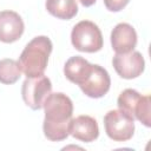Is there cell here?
<instances>
[{"mask_svg":"<svg viewBox=\"0 0 151 151\" xmlns=\"http://www.w3.org/2000/svg\"><path fill=\"white\" fill-rule=\"evenodd\" d=\"M65 77L78 85L83 93L90 98L104 97L111 86L109 72L97 64H90L80 55L71 57L64 65Z\"/></svg>","mask_w":151,"mask_h":151,"instance_id":"1","label":"cell"},{"mask_svg":"<svg viewBox=\"0 0 151 151\" xmlns=\"http://www.w3.org/2000/svg\"><path fill=\"white\" fill-rule=\"evenodd\" d=\"M44 134L52 142H60L70 136V125L73 114V103L61 92L50 93L44 105Z\"/></svg>","mask_w":151,"mask_h":151,"instance_id":"2","label":"cell"},{"mask_svg":"<svg viewBox=\"0 0 151 151\" xmlns=\"http://www.w3.org/2000/svg\"><path fill=\"white\" fill-rule=\"evenodd\" d=\"M53 45L46 35L33 38L21 52L18 64L21 72L27 77L42 76L48 63V57L52 52Z\"/></svg>","mask_w":151,"mask_h":151,"instance_id":"3","label":"cell"},{"mask_svg":"<svg viewBox=\"0 0 151 151\" xmlns=\"http://www.w3.org/2000/svg\"><path fill=\"white\" fill-rule=\"evenodd\" d=\"M71 42L80 52L94 53L103 48V34L93 21L81 20L72 28Z\"/></svg>","mask_w":151,"mask_h":151,"instance_id":"4","label":"cell"},{"mask_svg":"<svg viewBox=\"0 0 151 151\" xmlns=\"http://www.w3.org/2000/svg\"><path fill=\"white\" fill-rule=\"evenodd\" d=\"M117 105L120 110L125 111L131 117L138 119L146 127L151 126L150 96H142L133 88H126L119 94L117 99Z\"/></svg>","mask_w":151,"mask_h":151,"instance_id":"5","label":"cell"},{"mask_svg":"<svg viewBox=\"0 0 151 151\" xmlns=\"http://www.w3.org/2000/svg\"><path fill=\"white\" fill-rule=\"evenodd\" d=\"M107 137L114 142H126L134 133V118L123 110H111L104 117Z\"/></svg>","mask_w":151,"mask_h":151,"instance_id":"6","label":"cell"},{"mask_svg":"<svg viewBox=\"0 0 151 151\" xmlns=\"http://www.w3.org/2000/svg\"><path fill=\"white\" fill-rule=\"evenodd\" d=\"M52 92V83L46 76L26 78L21 86V96L32 110H40L46 98Z\"/></svg>","mask_w":151,"mask_h":151,"instance_id":"7","label":"cell"},{"mask_svg":"<svg viewBox=\"0 0 151 151\" xmlns=\"http://www.w3.org/2000/svg\"><path fill=\"white\" fill-rule=\"evenodd\" d=\"M112 65L119 77L133 79L144 72L145 60L140 52L131 51L129 53H116L112 59Z\"/></svg>","mask_w":151,"mask_h":151,"instance_id":"8","label":"cell"},{"mask_svg":"<svg viewBox=\"0 0 151 151\" xmlns=\"http://www.w3.org/2000/svg\"><path fill=\"white\" fill-rule=\"evenodd\" d=\"M25 25L21 17L14 11L0 12V41L11 44L19 40L24 33Z\"/></svg>","mask_w":151,"mask_h":151,"instance_id":"9","label":"cell"},{"mask_svg":"<svg viewBox=\"0 0 151 151\" xmlns=\"http://www.w3.org/2000/svg\"><path fill=\"white\" fill-rule=\"evenodd\" d=\"M111 45L116 53H129L137 45L136 29L127 22H120L111 32Z\"/></svg>","mask_w":151,"mask_h":151,"instance_id":"10","label":"cell"},{"mask_svg":"<svg viewBox=\"0 0 151 151\" xmlns=\"http://www.w3.org/2000/svg\"><path fill=\"white\" fill-rule=\"evenodd\" d=\"M70 134L80 142L91 143L99 136L98 123L93 117L87 114H81L72 118L70 125Z\"/></svg>","mask_w":151,"mask_h":151,"instance_id":"11","label":"cell"},{"mask_svg":"<svg viewBox=\"0 0 151 151\" xmlns=\"http://www.w3.org/2000/svg\"><path fill=\"white\" fill-rule=\"evenodd\" d=\"M45 7L51 15L61 20H70L78 13L76 0H46Z\"/></svg>","mask_w":151,"mask_h":151,"instance_id":"12","label":"cell"},{"mask_svg":"<svg viewBox=\"0 0 151 151\" xmlns=\"http://www.w3.org/2000/svg\"><path fill=\"white\" fill-rule=\"evenodd\" d=\"M21 77V70L19 64L14 59H2L0 60V83L5 85H12L19 80Z\"/></svg>","mask_w":151,"mask_h":151,"instance_id":"13","label":"cell"},{"mask_svg":"<svg viewBox=\"0 0 151 151\" xmlns=\"http://www.w3.org/2000/svg\"><path fill=\"white\" fill-rule=\"evenodd\" d=\"M129 2H130V0H104L105 7L111 12L122 11Z\"/></svg>","mask_w":151,"mask_h":151,"instance_id":"14","label":"cell"},{"mask_svg":"<svg viewBox=\"0 0 151 151\" xmlns=\"http://www.w3.org/2000/svg\"><path fill=\"white\" fill-rule=\"evenodd\" d=\"M96 1H97V0H79V2H80L84 7H90V6H92Z\"/></svg>","mask_w":151,"mask_h":151,"instance_id":"15","label":"cell"}]
</instances>
